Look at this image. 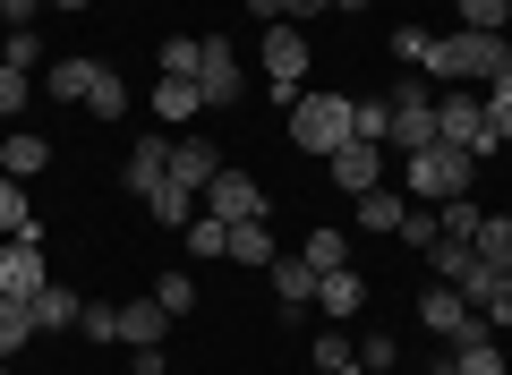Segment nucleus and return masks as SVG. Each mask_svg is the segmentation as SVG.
Listing matches in <instances>:
<instances>
[{
	"label": "nucleus",
	"mask_w": 512,
	"mask_h": 375,
	"mask_svg": "<svg viewBox=\"0 0 512 375\" xmlns=\"http://www.w3.org/2000/svg\"><path fill=\"white\" fill-rule=\"evenodd\" d=\"M427 77H444V86H504L512 43L478 35V26H453V35H436V52H427Z\"/></svg>",
	"instance_id": "f257e3e1"
},
{
	"label": "nucleus",
	"mask_w": 512,
	"mask_h": 375,
	"mask_svg": "<svg viewBox=\"0 0 512 375\" xmlns=\"http://www.w3.org/2000/svg\"><path fill=\"white\" fill-rule=\"evenodd\" d=\"M402 179L419 188V205H453V197H470L478 154H461V145H427V154H402Z\"/></svg>",
	"instance_id": "f03ea898"
},
{
	"label": "nucleus",
	"mask_w": 512,
	"mask_h": 375,
	"mask_svg": "<svg viewBox=\"0 0 512 375\" xmlns=\"http://www.w3.org/2000/svg\"><path fill=\"white\" fill-rule=\"evenodd\" d=\"M291 145L299 154H342L350 145V94H299L291 103Z\"/></svg>",
	"instance_id": "7ed1b4c3"
},
{
	"label": "nucleus",
	"mask_w": 512,
	"mask_h": 375,
	"mask_svg": "<svg viewBox=\"0 0 512 375\" xmlns=\"http://www.w3.org/2000/svg\"><path fill=\"white\" fill-rule=\"evenodd\" d=\"M256 52H265V86H274V103L291 111L299 94H308V35L282 18V26H265V43H256Z\"/></svg>",
	"instance_id": "20e7f679"
},
{
	"label": "nucleus",
	"mask_w": 512,
	"mask_h": 375,
	"mask_svg": "<svg viewBox=\"0 0 512 375\" xmlns=\"http://www.w3.org/2000/svg\"><path fill=\"white\" fill-rule=\"evenodd\" d=\"M436 145H461V154H495V137H487V111H478V94H470V86L436 94Z\"/></svg>",
	"instance_id": "39448f33"
},
{
	"label": "nucleus",
	"mask_w": 512,
	"mask_h": 375,
	"mask_svg": "<svg viewBox=\"0 0 512 375\" xmlns=\"http://www.w3.org/2000/svg\"><path fill=\"white\" fill-rule=\"evenodd\" d=\"M393 154H427V145H436V94L419 86V77H410V86H393Z\"/></svg>",
	"instance_id": "423d86ee"
},
{
	"label": "nucleus",
	"mask_w": 512,
	"mask_h": 375,
	"mask_svg": "<svg viewBox=\"0 0 512 375\" xmlns=\"http://www.w3.org/2000/svg\"><path fill=\"white\" fill-rule=\"evenodd\" d=\"M419 324H427V333H444L453 350H461V341H487V333H495V324L478 316V307L461 299V290H444V282H436V290L419 299Z\"/></svg>",
	"instance_id": "0eeeda50"
},
{
	"label": "nucleus",
	"mask_w": 512,
	"mask_h": 375,
	"mask_svg": "<svg viewBox=\"0 0 512 375\" xmlns=\"http://www.w3.org/2000/svg\"><path fill=\"white\" fill-rule=\"evenodd\" d=\"M43 282H52V265H43V239H35V231L0 239V299H35Z\"/></svg>",
	"instance_id": "6e6552de"
},
{
	"label": "nucleus",
	"mask_w": 512,
	"mask_h": 375,
	"mask_svg": "<svg viewBox=\"0 0 512 375\" xmlns=\"http://www.w3.org/2000/svg\"><path fill=\"white\" fill-rule=\"evenodd\" d=\"M197 94H205V111H231L239 94H248L239 52H231V43H214V35H205V60H197Z\"/></svg>",
	"instance_id": "1a4fd4ad"
},
{
	"label": "nucleus",
	"mask_w": 512,
	"mask_h": 375,
	"mask_svg": "<svg viewBox=\"0 0 512 375\" xmlns=\"http://www.w3.org/2000/svg\"><path fill=\"white\" fill-rule=\"evenodd\" d=\"M205 214H222V222H265V188H256L248 171H231V162H222L214 188H205Z\"/></svg>",
	"instance_id": "9d476101"
},
{
	"label": "nucleus",
	"mask_w": 512,
	"mask_h": 375,
	"mask_svg": "<svg viewBox=\"0 0 512 375\" xmlns=\"http://www.w3.org/2000/svg\"><path fill=\"white\" fill-rule=\"evenodd\" d=\"M214 171H222V154L205 137H171V188H188V197L205 205V188H214Z\"/></svg>",
	"instance_id": "9b49d317"
},
{
	"label": "nucleus",
	"mask_w": 512,
	"mask_h": 375,
	"mask_svg": "<svg viewBox=\"0 0 512 375\" xmlns=\"http://www.w3.org/2000/svg\"><path fill=\"white\" fill-rule=\"evenodd\" d=\"M325 162H333V188H350V197L384 188V145H359V137H350L342 154H325Z\"/></svg>",
	"instance_id": "f8f14e48"
},
{
	"label": "nucleus",
	"mask_w": 512,
	"mask_h": 375,
	"mask_svg": "<svg viewBox=\"0 0 512 375\" xmlns=\"http://www.w3.org/2000/svg\"><path fill=\"white\" fill-rule=\"evenodd\" d=\"M316 307H325L333 324H350L367 307V282H359V265H333V273H316Z\"/></svg>",
	"instance_id": "ddd939ff"
},
{
	"label": "nucleus",
	"mask_w": 512,
	"mask_h": 375,
	"mask_svg": "<svg viewBox=\"0 0 512 375\" xmlns=\"http://www.w3.org/2000/svg\"><path fill=\"white\" fill-rule=\"evenodd\" d=\"M35 171H52V137L9 128V137H0V179H35Z\"/></svg>",
	"instance_id": "4468645a"
},
{
	"label": "nucleus",
	"mask_w": 512,
	"mask_h": 375,
	"mask_svg": "<svg viewBox=\"0 0 512 375\" xmlns=\"http://www.w3.org/2000/svg\"><path fill=\"white\" fill-rule=\"evenodd\" d=\"M94 77H103V60L69 52V60H52V69H43V94H52V103H86V94H94Z\"/></svg>",
	"instance_id": "2eb2a0df"
},
{
	"label": "nucleus",
	"mask_w": 512,
	"mask_h": 375,
	"mask_svg": "<svg viewBox=\"0 0 512 375\" xmlns=\"http://www.w3.org/2000/svg\"><path fill=\"white\" fill-rule=\"evenodd\" d=\"M163 179H171V137H137V145H128V188L154 197Z\"/></svg>",
	"instance_id": "dca6fc26"
},
{
	"label": "nucleus",
	"mask_w": 512,
	"mask_h": 375,
	"mask_svg": "<svg viewBox=\"0 0 512 375\" xmlns=\"http://www.w3.org/2000/svg\"><path fill=\"white\" fill-rule=\"evenodd\" d=\"M26 316H35V333H60V324H77V316H86V299H77L69 282H43L35 299H26Z\"/></svg>",
	"instance_id": "f3484780"
},
{
	"label": "nucleus",
	"mask_w": 512,
	"mask_h": 375,
	"mask_svg": "<svg viewBox=\"0 0 512 375\" xmlns=\"http://www.w3.org/2000/svg\"><path fill=\"white\" fill-rule=\"evenodd\" d=\"M163 333H171L163 299H128L120 307V341H128V350H146V341H163Z\"/></svg>",
	"instance_id": "a211bd4d"
},
{
	"label": "nucleus",
	"mask_w": 512,
	"mask_h": 375,
	"mask_svg": "<svg viewBox=\"0 0 512 375\" xmlns=\"http://www.w3.org/2000/svg\"><path fill=\"white\" fill-rule=\"evenodd\" d=\"M265 273H274V299L282 307H308L316 299V265H308V256H274Z\"/></svg>",
	"instance_id": "6ab92c4d"
},
{
	"label": "nucleus",
	"mask_w": 512,
	"mask_h": 375,
	"mask_svg": "<svg viewBox=\"0 0 512 375\" xmlns=\"http://www.w3.org/2000/svg\"><path fill=\"white\" fill-rule=\"evenodd\" d=\"M350 205H359V231H402V214H410L402 188H367V197H350Z\"/></svg>",
	"instance_id": "aec40b11"
},
{
	"label": "nucleus",
	"mask_w": 512,
	"mask_h": 375,
	"mask_svg": "<svg viewBox=\"0 0 512 375\" xmlns=\"http://www.w3.org/2000/svg\"><path fill=\"white\" fill-rule=\"evenodd\" d=\"M0 69H26V77H35V69H52V52H43V35H35V26H9V43H0Z\"/></svg>",
	"instance_id": "412c9836"
},
{
	"label": "nucleus",
	"mask_w": 512,
	"mask_h": 375,
	"mask_svg": "<svg viewBox=\"0 0 512 375\" xmlns=\"http://www.w3.org/2000/svg\"><path fill=\"white\" fill-rule=\"evenodd\" d=\"M205 111V94L188 86V77H163V86H154V120H197Z\"/></svg>",
	"instance_id": "4be33fe9"
},
{
	"label": "nucleus",
	"mask_w": 512,
	"mask_h": 375,
	"mask_svg": "<svg viewBox=\"0 0 512 375\" xmlns=\"http://www.w3.org/2000/svg\"><path fill=\"white\" fill-rule=\"evenodd\" d=\"M146 214L163 222V231H188V222H197V197H188V188H171V179H163V188H154V197H146Z\"/></svg>",
	"instance_id": "5701e85b"
},
{
	"label": "nucleus",
	"mask_w": 512,
	"mask_h": 375,
	"mask_svg": "<svg viewBox=\"0 0 512 375\" xmlns=\"http://www.w3.org/2000/svg\"><path fill=\"white\" fill-rule=\"evenodd\" d=\"M231 256H239V265H274V231H265V222H231Z\"/></svg>",
	"instance_id": "b1692460"
},
{
	"label": "nucleus",
	"mask_w": 512,
	"mask_h": 375,
	"mask_svg": "<svg viewBox=\"0 0 512 375\" xmlns=\"http://www.w3.org/2000/svg\"><path fill=\"white\" fill-rule=\"evenodd\" d=\"M316 375H359V341L325 324V341H316Z\"/></svg>",
	"instance_id": "393cba45"
},
{
	"label": "nucleus",
	"mask_w": 512,
	"mask_h": 375,
	"mask_svg": "<svg viewBox=\"0 0 512 375\" xmlns=\"http://www.w3.org/2000/svg\"><path fill=\"white\" fill-rule=\"evenodd\" d=\"M478 222H487V214H478L470 197H453V205H436V231L453 239V248H470V239H478Z\"/></svg>",
	"instance_id": "a878e982"
},
{
	"label": "nucleus",
	"mask_w": 512,
	"mask_h": 375,
	"mask_svg": "<svg viewBox=\"0 0 512 375\" xmlns=\"http://www.w3.org/2000/svg\"><path fill=\"white\" fill-rule=\"evenodd\" d=\"M470 248L487 256L495 273H512V222H504V214H487V222H478V239H470Z\"/></svg>",
	"instance_id": "bb28decb"
},
{
	"label": "nucleus",
	"mask_w": 512,
	"mask_h": 375,
	"mask_svg": "<svg viewBox=\"0 0 512 375\" xmlns=\"http://www.w3.org/2000/svg\"><path fill=\"white\" fill-rule=\"evenodd\" d=\"M26 341H35V316H26V299H0V358H18Z\"/></svg>",
	"instance_id": "cd10ccee"
},
{
	"label": "nucleus",
	"mask_w": 512,
	"mask_h": 375,
	"mask_svg": "<svg viewBox=\"0 0 512 375\" xmlns=\"http://www.w3.org/2000/svg\"><path fill=\"white\" fill-rule=\"evenodd\" d=\"M350 137H359V145H384V137H393V103H350Z\"/></svg>",
	"instance_id": "c85d7f7f"
},
{
	"label": "nucleus",
	"mask_w": 512,
	"mask_h": 375,
	"mask_svg": "<svg viewBox=\"0 0 512 375\" xmlns=\"http://www.w3.org/2000/svg\"><path fill=\"white\" fill-rule=\"evenodd\" d=\"M18 231H35V205H26L18 179H0V239H18Z\"/></svg>",
	"instance_id": "c756f323"
},
{
	"label": "nucleus",
	"mask_w": 512,
	"mask_h": 375,
	"mask_svg": "<svg viewBox=\"0 0 512 375\" xmlns=\"http://www.w3.org/2000/svg\"><path fill=\"white\" fill-rule=\"evenodd\" d=\"M299 256H308L316 273H333V265H350V239H342V231H325V222H316V231H308V248H299Z\"/></svg>",
	"instance_id": "7c9ffc66"
},
{
	"label": "nucleus",
	"mask_w": 512,
	"mask_h": 375,
	"mask_svg": "<svg viewBox=\"0 0 512 375\" xmlns=\"http://www.w3.org/2000/svg\"><path fill=\"white\" fill-rule=\"evenodd\" d=\"M453 375H504V350H495V333H487V341H461V350H453Z\"/></svg>",
	"instance_id": "2f4dec72"
},
{
	"label": "nucleus",
	"mask_w": 512,
	"mask_h": 375,
	"mask_svg": "<svg viewBox=\"0 0 512 375\" xmlns=\"http://www.w3.org/2000/svg\"><path fill=\"white\" fill-rule=\"evenodd\" d=\"M478 111H487V137H495V145H512V77L478 94Z\"/></svg>",
	"instance_id": "473e14b6"
},
{
	"label": "nucleus",
	"mask_w": 512,
	"mask_h": 375,
	"mask_svg": "<svg viewBox=\"0 0 512 375\" xmlns=\"http://www.w3.org/2000/svg\"><path fill=\"white\" fill-rule=\"evenodd\" d=\"M384 52L402 60V69H427V52H436V35H427V26H393V43H384Z\"/></svg>",
	"instance_id": "72a5a7b5"
},
{
	"label": "nucleus",
	"mask_w": 512,
	"mask_h": 375,
	"mask_svg": "<svg viewBox=\"0 0 512 375\" xmlns=\"http://www.w3.org/2000/svg\"><path fill=\"white\" fill-rule=\"evenodd\" d=\"M86 111H94V120H120V111H128V77H94V94H86Z\"/></svg>",
	"instance_id": "f704fd0d"
},
{
	"label": "nucleus",
	"mask_w": 512,
	"mask_h": 375,
	"mask_svg": "<svg viewBox=\"0 0 512 375\" xmlns=\"http://www.w3.org/2000/svg\"><path fill=\"white\" fill-rule=\"evenodd\" d=\"M393 239L427 256V248H436V239H444V231H436V205H410V214H402V231H393Z\"/></svg>",
	"instance_id": "c9c22d12"
},
{
	"label": "nucleus",
	"mask_w": 512,
	"mask_h": 375,
	"mask_svg": "<svg viewBox=\"0 0 512 375\" xmlns=\"http://www.w3.org/2000/svg\"><path fill=\"white\" fill-rule=\"evenodd\" d=\"M188 248H197V256H231V222H222V214H197V222H188Z\"/></svg>",
	"instance_id": "e433bc0d"
},
{
	"label": "nucleus",
	"mask_w": 512,
	"mask_h": 375,
	"mask_svg": "<svg viewBox=\"0 0 512 375\" xmlns=\"http://www.w3.org/2000/svg\"><path fill=\"white\" fill-rule=\"evenodd\" d=\"M197 60H205V35H197V43H188V35L163 43V77H188V86H197Z\"/></svg>",
	"instance_id": "4c0bfd02"
},
{
	"label": "nucleus",
	"mask_w": 512,
	"mask_h": 375,
	"mask_svg": "<svg viewBox=\"0 0 512 375\" xmlns=\"http://www.w3.org/2000/svg\"><path fill=\"white\" fill-rule=\"evenodd\" d=\"M393 333H359V375H393Z\"/></svg>",
	"instance_id": "58836bf2"
},
{
	"label": "nucleus",
	"mask_w": 512,
	"mask_h": 375,
	"mask_svg": "<svg viewBox=\"0 0 512 375\" xmlns=\"http://www.w3.org/2000/svg\"><path fill=\"white\" fill-rule=\"evenodd\" d=\"M512 0H461V26H478V35H504Z\"/></svg>",
	"instance_id": "ea45409f"
},
{
	"label": "nucleus",
	"mask_w": 512,
	"mask_h": 375,
	"mask_svg": "<svg viewBox=\"0 0 512 375\" xmlns=\"http://www.w3.org/2000/svg\"><path fill=\"white\" fill-rule=\"evenodd\" d=\"M154 299H163V316H188V307H197V282H188V273H163Z\"/></svg>",
	"instance_id": "a19ab883"
},
{
	"label": "nucleus",
	"mask_w": 512,
	"mask_h": 375,
	"mask_svg": "<svg viewBox=\"0 0 512 375\" xmlns=\"http://www.w3.org/2000/svg\"><path fill=\"white\" fill-rule=\"evenodd\" d=\"M77 333H86V341H120V307H94V299H86V316H77Z\"/></svg>",
	"instance_id": "79ce46f5"
},
{
	"label": "nucleus",
	"mask_w": 512,
	"mask_h": 375,
	"mask_svg": "<svg viewBox=\"0 0 512 375\" xmlns=\"http://www.w3.org/2000/svg\"><path fill=\"white\" fill-rule=\"evenodd\" d=\"M26 94H35V77H26V69H0V120L26 111Z\"/></svg>",
	"instance_id": "37998d69"
},
{
	"label": "nucleus",
	"mask_w": 512,
	"mask_h": 375,
	"mask_svg": "<svg viewBox=\"0 0 512 375\" xmlns=\"http://www.w3.org/2000/svg\"><path fill=\"white\" fill-rule=\"evenodd\" d=\"M43 9H52V0H0V18H9V26H35Z\"/></svg>",
	"instance_id": "c03bdc74"
},
{
	"label": "nucleus",
	"mask_w": 512,
	"mask_h": 375,
	"mask_svg": "<svg viewBox=\"0 0 512 375\" xmlns=\"http://www.w3.org/2000/svg\"><path fill=\"white\" fill-rule=\"evenodd\" d=\"M325 9H333V0H282V18H291V26H308V18H325Z\"/></svg>",
	"instance_id": "a18cd8bd"
},
{
	"label": "nucleus",
	"mask_w": 512,
	"mask_h": 375,
	"mask_svg": "<svg viewBox=\"0 0 512 375\" xmlns=\"http://www.w3.org/2000/svg\"><path fill=\"white\" fill-rule=\"evenodd\" d=\"M487 324H512V282H504V290L487 299Z\"/></svg>",
	"instance_id": "49530a36"
},
{
	"label": "nucleus",
	"mask_w": 512,
	"mask_h": 375,
	"mask_svg": "<svg viewBox=\"0 0 512 375\" xmlns=\"http://www.w3.org/2000/svg\"><path fill=\"white\" fill-rule=\"evenodd\" d=\"M256 9V26H282V0H248Z\"/></svg>",
	"instance_id": "de8ad7c7"
},
{
	"label": "nucleus",
	"mask_w": 512,
	"mask_h": 375,
	"mask_svg": "<svg viewBox=\"0 0 512 375\" xmlns=\"http://www.w3.org/2000/svg\"><path fill=\"white\" fill-rule=\"evenodd\" d=\"M52 9H94V0H52Z\"/></svg>",
	"instance_id": "09e8293b"
},
{
	"label": "nucleus",
	"mask_w": 512,
	"mask_h": 375,
	"mask_svg": "<svg viewBox=\"0 0 512 375\" xmlns=\"http://www.w3.org/2000/svg\"><path fill=\"white\" fill-rule=\"evenodd\" d=\"M333 9H367V0H333Z\"/></svg>",
	"instance_id": "8fccbe9b"
},
{
	"label": "nucleus",
	"mask_w": 512,
	"mask_h": 375,
	"mask_svg": "<svg viewBox=\"0 0 512 375\" xmlns=\"http://www.w3.org/2000/svg\"><path fill=\"white\" fill-rule=\"evenodd\" d=\"M436 375H453V358H444V367H436Z\"/></svg>",
	"instance_id": "3c124183"
},
{
	"label": "nucleus",
	"mask_w": 512,
	"mask_h": 375,
	"mask_svg": "<svg viewBox=\"0 0 512 375\" xmlns=\"http://www.w3.org/2000/svg\"><path fill=\"white\" fill-rule=\"evenodd\" d=\"M0 375H9V367H0Z\"/></svg>",
	"instance_id": "603ef678"
}]
</instances>
